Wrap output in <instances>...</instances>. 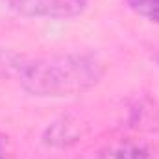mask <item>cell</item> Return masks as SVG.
Wrapping results in <instances>:
<instances>
[{"instance_id":"6da1fadb","label":"cell","mask_w":159,"mask_h":159,"mask_svg":"<svg viewBox=\"0 0 159 159\" xmlns=\"http://www.w3.org/2000/svg\"><path fill=\"white\" fill-rule=\"evenodd\" d=\"M15 76L20 87L34 96H74L93 89L102 80L104 65L89 54L22 57Z\"/></svg>"},{"instance_id":"7a4b0ae2","label":"cell","mask_w":159,"mask_h":159,"mask_svg":"<svg viewBox=\"0 0 159 159\" xmlns=\"http://www.w3.org/2000/svg\"><path fill=\"white\" fill-rule=\"evenodd\" d=\"M9 7L24 17L69 19L85 11L87 0H7Z\"/></svg>"},{"instance_id":"5b68a950","label":"cell","mask_w":159,"mask_h":159,"mask_svg":"<svg viewBox=\"0 0 159 159\" xmlns=\"http://www.w3.org/2000/svg\"><path fill=\"white\" fill-rule=\"evenodd\" d=\"M126 4L143 19L159 24V0H126Z\"/></svg>"},{"instance_id":"ba28073f","label":"cell","mask_w":159,"mask_h":159,"mask_svg":"<svg viewBox=\"0 0 159 159\" xmlns=\"http://www.w3.org/2000/svg\"><path fill=\"white\" fill-rule=\"evenodd\" d=\"M156 61H157V67H159V54L156 56Z\"/></svg>"},{"instance_id":"3957f363","label":"cell","mask_w":159,"mask_h":159,"mask_svg":"<svg viewBox=\"0 0 159 159\" xmlns=\"http://www.w3.org/2000/svg\"><path fill=\"white\" fill-rule=\"evenodd\" d=\"M85 133H87V124L83 120L72 115H63L44 129L43 143L52 148H69L81 141Z\"/></svg>"},{"instance_id":"8992f818","label":"cell","mask_w":159,"mask_h":159,"mask_svg":"<svg viewBox=\"0 0 159 159\" xmlns=\"http://www.w3.org/2000/svg\"><path fill=\"white\" fill-rule=\"evenodd\" d=\"M20 61H22V56H19L17 52H11L7 48H0V74H13L15 76Z\"/></svg>"},{"instance_id":"277c9868","label":"cell","mask_w":159,"mask_h":159,"mask_svg":"<svg viewBox=\"0 0 159 159\" xmlns=\"http://www.w3.org/2000/svg\"><path fill=\"white\" fill-rule=\"evenodd\" d=\"M98 159H150V154L144 144L131 139H124L106 146L100 152Z\"/></svg>"},{"instance_id":"52a82bcc","label":"cell","mask_w":159,"mask_h":159,"mask_svg":"<svg viewBox=\"0 0 159 159\" xmlns=\"http://www.w3.org/2000/svg\"><path fill=\"white\" fill-rule=\"evenodd\" d=\"M13 157V144L7 135H0V159Z\"/></svg>"}]
</instances>
